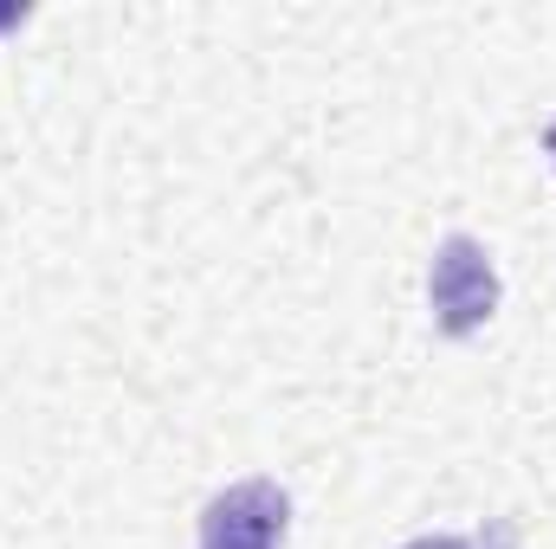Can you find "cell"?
Listing matches in <instances>:
<instances>
[{
  "label": "cell",
  "mask_w": 556,
  "mask_h": 549,
  "mask_svg": "<svg viewBox=\"0 0 556 549\" xmlns=\"http://www.w3.org/2000/svg\"><path fill=\"white\" fill-rule=\"evenodd\" d=\"M291 531V498L273 478H240L201 511V549H278Z\"/></svg>",
  "instance_id": "7a4b0ae2"
},
{
  "label": "cell",
  "mask_w": 556,
  "mask_h": 549,
  "mask_svg": "<svg viewBox=\"0 0 556 549\" xmlns=\"http://www.w3.org/2000/svg\"><path fill=\"white\" fill-rule=\"evenodd\" d=\"M402 549H472L466 537H415V544H402Z\"/></svg>",
  "instance_id": "3957f363"
},
{
  "label": "cell",
  "mask_w": 556,
  "mask_h": 549,
  "mask_svg": "<svg viewBox=\"0 0 556 549\" xmlns=\"http://www.w3.org/2000/svg\"><path fill=\"white\" fill-rule=\"evenodd\" d=\"M26 20V7H0V26H20Z\"/></svg>",
  "instance_id": "277c9868"
},
{
  "label": "cell",
  "mask_w": 556,
  "mask_h": 549,
  "mask_svg": "<svg viewBox=\"0 0 556 549\" xmlns=\"http://www.w3.org/2000/svg\"><path fill=\"white\" fill-rule=\"evenodd\" d=\"M427 304H433V323H440L446 336H472V330L492 323V310H498V272H492V259H485L479 240L453 233V240L433 246Z\"/></svg>",
  "instance_id": "6da1fadb"
},
{
  "label": "cell",
  "mask_w": 556,
  "mask_h": 549,
  "mask_svg": "<svg viewBox=\"0 0 556 549\" xmlns=\"http://www.w3.org/2000/svg\"><path fill=\"white\" fill-rule=\"evenodd\" d=\"M544 155H551V162H556V124H551V130H544Z\"/></svg>",
  "instance_id": "5b68a950"
}]
</instances>
